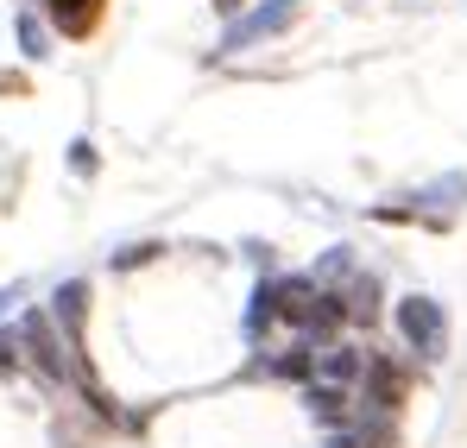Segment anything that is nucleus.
<instances>
[{"label": "nucleus", "instance_id": "nucleus-3", "mask_svg": "<svg viewBox=\"0 0 467 448\" xmlns=\"http://www.w3.org/2000/svg\"><path fill=\"white\" fill-rule=\"evenodd\" d=\"M19 341H26V354L38 360V373H45V379H70V354L57 348V335H51V316H45V309H32V316L19 322Z\"/></svg>", "mask_w": 467, "mask_h": 448}, {"label": "nucleus", "instance_id": "nucleus-7", "mask_svg": "<svg viewBox=\"0 0 467 448\" xmlns=\"http://www.w3.org/2000/svg\"><path fill=\"white\" fill-rule=\"evenodd\" d=\"M354 373H360V354H354V348H335V354H322V385H348Z\"/></svg>", "mask_w": 467, "mask_h": 448}, {"label": "nucleus", "instance_id": "nucleus-4", "mask_svg": "<svg viewBox=\"0 0 467 448\" xmlns=\"http://www.w3.org/2000/svg\"><path fill=\"white\" fill-rule=\"evenodd\" d=\"M45 6H51V19H57L64 38H88V32L101 26V6H108V0H45Z\"/></svg>", "mask_w": 467, "mask_h": 448}, {"label": "nucleus", "instance_id": "nucleus-2", "mask_svg": "<svg viewBox=\"0 0 467 448\" xmlns=\"http://www.w3.org/2000/svg\"><path fill=\"white\" fill-rule=\"evenodd\" d=\"M297 6H304V0H265V6H253L246 19H234V26H228V38H222V51H246V45H259V38H272V32H285Z\"/></svg>", "mask_w": 467, "mask_h": 448}, {"label": "nucleus", "instance_id": "nucleus-11", "mask_svg": "<svg viewBox=\"0 0 467 448\" xmlns=\"http://www.w3.org/2000/svg\"><path fill=\"white\" fill-rule=\"evenodd\" d=\"M222 6H234V0H222Z\"/></svg>", "mask_w": 467, "mask_h": 448}, {"label": "nucleus", "instance_id": "nucleus-6", "mask_svg": "<svg viewBox=\"0 0 467 448\" xmlns=\"http://www.w3.org/2000/svg\"><path fill=\"white\" fill-rule=\"evenodd\" d=\"M310 411L322 417V423H348V385H322V379H316L310 385Z\"/></svg>", "mask_w": 467, "mask_h": 448}, {"label": "nucleus", "instance_id": "nucleus-5", "mask_svg": "<svg viewBox=\"0 0 467 448\" xmlns=\"http://www.w3.org/2000/svg\"><path fill=\"white\" fill-rule=\"evenodd\" d=\"M82 309H88V285H64L57 291V322H64V341H70V360H82Z\"/></svg>", "mask_w": 467, "mask_h": 448}, {"label": "nucleus", "instance_id": "nucleus-10", "mask_svg": "<svg viewBox=\"0 0 467 448\" xmlns=\"http://www.w3.org/2000/svg\"><path fill=\"white\" fill-rule=\"evenodd\" d=\"M70 164H77V171H95V151H88V140H77V151H70Z\"/></svg>", "mask_w": 467, "mask_h": 448}, {"label": "nucleus", "instance_id": "nucleus-9", "mask_svg": "<svg viewBox=\"0 0 467 448\" xmlns=\"http://www.w3.org/2000/svg\"><path fill=\"white\" fill-rule=\"evenodd\" d=\"M152 253H158V246H152V240H146V246H133V253H120V259H114V266H120V272H127V266H140V259H152Z\"/></svg>", "mask_w": 467, "mask_h": 448}, {"label": "nucleus", "instance_id": "nucleus-8", "mask_svg": "<svg viewBox=\"0 0 467 448\" xmlns=\"http://www.w3.org/2000/svg\"><path fill=\"white\" fill-rule=\"evenodd\" d=\"M19 51H26V57H45V51H51V45H45V26H38L32 13H19Z\"/></svg>", "mask_w": 467, "mask_h": 448}, {"label": "nucleus", "instance_id": "nucleus-1", "mask_svg": "<svg viewBox=\"0 0 467 448\" xmlns=\"http://www.w3.org/2000/svg\"><path fill=\"white\" fill-rule=\"evenodd\" d=\"M398 328H404V341H410L423 360H442V348H449V316H442L436 297H404L398 303Z\"/></svg>", "mask_w": 467, "mask_h": 448}]
</instances>
